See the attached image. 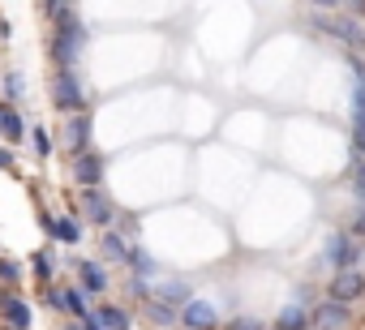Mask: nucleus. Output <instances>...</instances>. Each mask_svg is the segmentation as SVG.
<instances>
[{
  "instance_id": "f03ea898",
  "label": "nucleus",
  "mask_w": 365,
  "mask_h": 330,
  "mask_svg": "<svg viewBox=\"0 0 365 330\" xmlns=\"http://www.w3.org/2000/svg\"><path fill=\"white\" fill-rule=\"evenodd\" d=\"M314 26L331 39H339L352 52H365V22H356L352 14H331V9H314Z\"/></svg>"
},
{
  "instance_id": "393cba45",
  "label": "nucleus",
  "mask_w": 365,
  "mask_h": 330,
  "mask_svg": "<svg viewBox=\"0 0 365 330\" xmlns=\"http://www.w3.org/2000/svg\"><path fill=\"white\" fill-rule=\"evenodd\" d=\"M31 142H35V154H39V159H48V154H52V137H48V129H43V124H35V129H31Z\"/></svg>"
},
{
  "instance_id": "5701e85b",
  "label": "nucleus",
  "mask_w": 365,
  "mask_h": 330,
  "mask_svg": "<svg viewBox=\"0 0 365 330\" xmlns=\"http://www.w3.org/2000/svg\"><path fill=\"white\" fill-rule=\"evenodd\" d=\"M31 262H35V275H39V279H52V275H56V253H52V249H39Z\"/></svg>"
},
{
  "instance_id": "423d86ee",
  "label": "nucleus",
  "mask_w": 365,
  "mask_h": 330,
  "mask_svg": "<svg viewBox=\"0 0 365 330\" xmlns=\"http://www.w3.org/2000/svg\"><path fill=\"white\" fill-rule=\"evenodd\" d=\"M327 296H331L335 304H356V300L365 296V270H339V275L331 279Z\"/></svg>"
},
{
  "instance_id": "412c9836",
  "label": "nucleus",
  "mask_w": 365,
  "mask_h": 330,
  "mask_svg": "<svg viewBox=\"0 0 365 330\" xmlns=\"http://www.w3.org/2000/svg\"><path fill=\"white\" fill-rule=\"evenodd\" d=\"M22 99H26V78H22V73H9V78H5V103L14 107V103H22Z\"/></svg>"
},
{
  "instance_id": "a878e982",
  "label": "nucleus",
  "mask_w": 365,
  "mask_h": 330,
  "mask_svg": "<svg viewBox=\"0 0 365 330\" xmlns=\"http://www.w3.org/2000/svg\"><path fill=\"white\" fill-rule=\"evenodd\" d=\"M352 189H356V198L365 206V159H352Z\"/></svg>"
},
{
  "instance_id": "aec40b11",
  "label": "nucleus",
  "mask_w": 365,
  "mask_h": 330,
  "mask_svg": "<svg viewBox=\"0 0 365 330\" xmlns=\"http://www.w3.org/2000/svg\"><path fill=\"white\" fill-rule=\"evenodd\" d=\"M142 309H146V317H150V321H159V326H172V321L180 317L176 309H168V304H163V300H155V296H150V300H146Z\"/></svg>"
},
{
  "instance_id": "7ed1b4c3",
  "label": "nucleus",
  "mask_w": 365,
  "mask_h": 330,
  "mask_svg": "<svg viewBox=\"0 0 365 330\" xmlns=\"http://www.w3.org/2000/svg\"><path fill=\"white\" fill-rule=\"evenodd\" d=\"M86 103H91V95H86L82 73L78 69H56V78H52V107H61L69 116H82Z\"/></svg>"
},
{
  "instance_id": "4be33fe9",
  "label": "nucleus",
  "mask_w": 365,
  "mask_h": 330,
  "mask_svg": "<svg viewBox=\"0 0 365 330\" xmlns=\"http://www.w3.org/2000/svg\"><path fill=\"white\" fill-rule=\"evenodd\" d=\"M65 309L82 321V317L91 313V309H86V292H82V287H65Z\"/></svg>"
},
{
  "instance_id": "39448f33",
  "label": "nucleus",
  "mask_w": 365,
  "mask_h": 330,
  "mask_svg": "<svg viewBox=\"0 0 365 330\" xmlns=\"http://www.w3.org/2000/svg\"><path fill=\"white\" fill-rule=\"evenodd\" d=\"M348 69L356 78V90H352V146H356V159H365V60L348 56Z\"/></svg>"
},
{
  "instance_id": "f3484780",
  "label": "nucleus",
  "mask_w": 365,
  "mask_h": 330,
  "mask_svg": "<svg viewBox=\"0 0 365 330\" xmlns=\"http://www.w3.org/2000/svg\"><path fill=\"white\" fill-rule=\"evenodd\" d=\"M99 245H103V257H108V262H125V266H129V253H133V249H129V240H125L120 232H112V228H108Z\"/></svg>"
},
{
  "instance_id": "1a4fd4ad",
  "label": "nucleus",
  "mask_w": 365,
  "mask_h": 330,
  "mask_svg": "<svg viewBox=\"0 0 365 330\" xmlns=\"http://www.w3.org/2000/svg\"><path fill=\"white\" fill-rule=\"evenodd\" d=\"M348 321H352L348 304H335L331 296H327L322 304H314V313H309V326H314V330H344Z\"/></svg>"
},
{
  "instance_id": "cd10ccee",
  "label": "nucleus",
  "mask_w": 365,
  "mask_h": 330,
  "mask_svg": "<svg viewBox=\"0 0 365 330\" xmlns=\"http://www.w3.org/2000/svg\"><path fill=\"white\" fill-rule=\"evenodd\" d=\"M348 236H356V240H365V206L352 215V223H348Z\"/></svg>"
},
{
  "instance_id": "2f4dec72",
  "label": "nucleus",
  "mask_w": 365,
  "mask_h": 330,
  "mask_svg": "<svg viewBox=\"0 0 365 330\" xmlns=\"http://www.w3.org/2000/svg\"><path fill=\"white\" fill-rule=\"evenodd\" d=\"M0 168H14V150H0Z\"/></svg>"
},
{
  "instance_id": "c756f323",
  "label": "nucleus",
  "mask_w": 365,
  "mask_h": 330,
  "mask_svg": "<svg viewBox=\"0 0 365 330\" xmlns=\"http://www.w3.org/2000/svg\"><path fill=\"white\" fill-rule=\"evenodd\" d=\"M14 112H18V107H9V103H5V99H0V133H5V124H9V120H14Z\"/></svg>"
},
{
  "instance_id": "6ab92c4d",
  "label": "nucleus",
  "mask_w": 365,
  "mask_h": 330,
  "mask_svg": "<svg viewBox=\"0 0 365 330\" xmlns=\"http://www.w3.org/2000/svg\"><path fill=\"white\" fill-rule=\"evenodd\" d=\"M129 266H133V275H138V279H146V283H150V279H159V262H155L146 249H133V253H129Z\"/></svg>"
},
{
  "instance_id": "a211bd4d",
  "label": "nucleus",
  "mask_w": 365,
  "mask_h": 330,
  "mask_svg": "<svg viewBox=\"0 0 365 330\" xmlns=\"http://www.w3.org/2000/svg\"><path fill=\"white\" fill-rule=\"evenodd\" d=\"M95 313H99L103 330H129V326H133V317H129V313H125L120 304H99Z\"/></svg>"
},
{
  "instance_id": "473e14b6",
  "label": "nucleus",
  "mask_w": 365,
  "mask_h": 330,
  "mask_svg": "<svg viewBox=\"0 0 365 330\" xmlns=\"http://www.w3.org/2000/svg\"><path fill=\"white\" fill-rule=\"evenodd\" d=\"M69 330H82V326H69Z\"/></svg>"
},
{
  "instance_id": "9b49d317",
  "label": "nucleus",
  "mask_w": 365,
  "mask_h": 330,
  "mask_svg": "<svg viewBox=\"0 0 365 330\" xmlns=\"http://www.w3.org/2000/svg\"><path fill=\"white\" fill-rule=\"evenodd\" d=\"M0 313L9 317L14 330H31V321H35V317H31V304H26L18 292H9V287H0Z\"/></svg>"
},
{
  "instance_id": "20e7f679",
  "label": "nucleus",
  "mask_w": 365,
  "mask_h": 330,
  "mask_svg": "<svg viewBox=\"0 0 365 330\" xmlns=\"http://www.w3.org/2000/svg\"><path fill=\"white\" fill-rule=\"evenodd\" d=\"M361 257H365V245L356 236H348V228L327 236V262L335 266V275L339 270H361Z\"/></svg>"
},
{
  "instance_id": "9d476101",
  "label": "nucleus",
  "mask_w": 365,
  "mask_h": 330,
  "mask_svg": "<svg viewBox=\"0 0 365 330\" xmlns=\"http://www.w3.org/2000/svg\"><path fill=\"white\" fill-rule=\"evenodd\" d=\"M73 181H78L82 189H99V185H103V154H95V150L78 154V159H73Z\"/></svg>"
},
{
  "instance_id": "6e6552de",
  "label": "nucleus",
  "mask_w": 365,
  "mask_h": 330,
  "mask_svg": "<svg viewBox=\"0 0 365 330\" xmlns=\"http://www.w3.org/2000/svg\"><path fill=\"white\" fill-rule=\"evenodd\" d=\"M180 326H185V330H215V326H220V309H215L211 300L194 296L185 309H180Z\"/></svg>"
},
{
  "instance_id": "ddd939ff",
  "label": "nucleus",
  "mask_w": 365,
  "mask_h": 330,
  "mask_svg": "<svg viewBox=\"0 0 365 330\" xmlns=\"http://www.w3.org/2000/svg\"><path fill=\"white\" fill-rule=\"evenodd\" d=\"M155 300H163L168 309H185L194 296H190V283H185V279H163V283L155 287Z\"/></svg>"
},
{
  "instance_id": "f8f14e48",
  "label": "nucleus",
  "mask_w": 365,
  "mask_h": 330,
  "mask_svg": "<svg viewBox=\"0 0 365 330\" xmlns=\"http://www.w3.org/2000/svg\"><path fill=\"white\" fill-rule=\"evenodd\" d=\"M65 146L73 150V159L91 150V112H82V116H69V124H65Z\"/></svg>"
},
{
  "instance_id": "dca6fc26",
  "label": "nucleus",
  "mask_w": 365,
  "mask_h": 330,
  "mask_svg": "<svg viewBox=\"0 0 365 330\" xmlns=\"http://www.w3.org/2000/svg\"><path fill=\"white\" fill-rule=\"evenodd\" d=\"M275 330H309V313H305V304H301V300H297V304H284L279 317H275Z\"/></svg>"
},
{
  "instance_id": "0eeeda50",
  "label": "nucleus",
  "mask_w": 365,
  "mask_h": 330,
  "mask_svg": "<svg viewBox=\"0 0 365 330\" xmlns=\"http://www.w3.org/2000/svg\"><path fill=\"white\" fill-rule=\"evenodd\" d=\"M82 215H86V223H95V228L116 223V206H112V198H108L103 189H82Z\"/></svg>"
},
{
  "instance_id": "c85d7f7f",
  "label": "nucleus",
  "mask_w": 365,
  "mask_h": 330,
  "mask_svg": "<svg viewBox=\"0 0 365 330\" xmlns=\"http://www.w3.org/2000/svg\"><path fill=\"white\" fill-rule=\"evenodd\" d=\"M228 330H262V321L258 317H237V321H228Z\"/></svg>"
},
{
  "instance_id": "bb28decb",
  "label": "nucleus",
  "mask_w": 365,
  "mask_h": 330,
  "mask_svg": "<svg viewBox=\"0 0 365 330\" xmlns=\"http://www.w3.org/2000/svg\"><path fill=\"white\" fill-rule=\"evenodd\" d=\"M39 300H43L48 309H65V292H61V287H43V292H39Z\"/></svg>"
},
{
  "instance_id": "4468645a",
  "label": "nucleus",
  "mask_w": 365,
  "mask_h": 330,
  "mask_svg": "<svg viewBox=\"0 0 365 330\" xmlns=\"http://www.w3.org/2000/svg\"><path fill=\"white\" fill-rule=\"evenodd\" d=\"M78 283H82V292L99 296V292L108 287V275H103V266H99V262H86V257H78Z\"/></svg>"
},
{
  "instance_id": "2eb2a0df",
  "label": "nucleus",
  "mask_w": 365,
  "mask_h": 330,
  "mask_svg": "<svg viewBox=\"0 0 365 330\" xmlns=\"http://www.w3.org/2000/svg\"><path fill=\"white\" fill-rule=\"evenodd\" d=\"M48 236L61 240V245H78L82 240V223L69 219V215H56V219H48Z\"/></svg>"
},
{
  "instance_id": "7c9ffc66",
  "label": "nucleus",
  "mask_w": 365,
  "mask_h": 330,
  "mask_svg": "<svg viewBox=\"0 0 365 330\" xmlns=\"http://www.w3.org/2000/svg\"><path fill=\"white\" fill-rule=\"evenodd\" d=\"M78 326H82V330H103V321H99V313H86V317H82Z\"/></svg>"
},
{
  "instance_id": "f257e3e1",
  "label": "nucleus",
  "mask_w": 365,
  "mask_h": 330,
  "mask_svg": "<svg viewBox=\"0 0 365 330\" xmlns=\"http://www.w3.org/2000/svg\"><path fill=\"white\" fill-rule=\"evenodd\" d=\"M86 43H91V31H86V22H82V18H73V22L56 26V31H52V60H56V69H78V60H82Z\"/></svg>"
},
{
  "instance_id": "b1692460",
  "label": "nucleus",
  "mask_w": 365,
  "mask_h": 330,
  "mask_svg": "<svg viewBox=\"0 0 365 330\" xmlns=\"http://www.w3.org/2000/svg\"><path fill=\"white\" fill-rule=\"evenodd\" d=\"M0 283H5V287L22 283V262L18 257H0Z\"/></svg>"
}]
</instances>
